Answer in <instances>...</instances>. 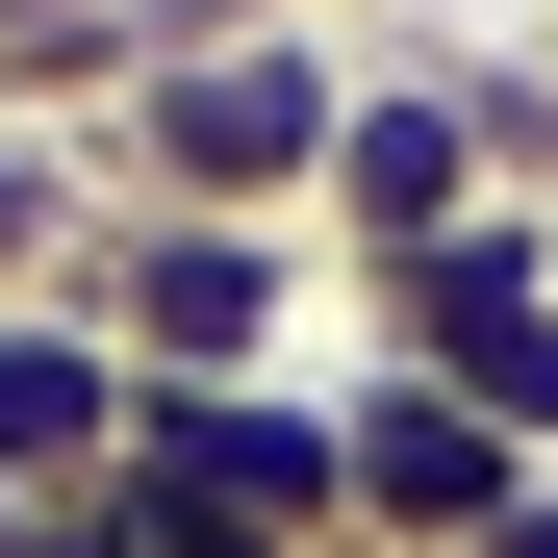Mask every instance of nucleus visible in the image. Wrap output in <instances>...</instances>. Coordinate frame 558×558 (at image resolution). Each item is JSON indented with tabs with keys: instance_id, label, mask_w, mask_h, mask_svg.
<instances>
[{
	"instance_id": "obj_1",
	"label": "nucleus",
	"mask_w": 558,
	"mask_h": 558,
	"mask_svg": "<svg viewBox=\"0 0 558 558\" xmlns=\"http://www.w3.org/2000/svg\"><path fill=\"white\" fill-rule=\"evenodd\" d=\"M330 128H355V26H279V0H229V26H178L128 102H102V229H128V204L305 229V204H330Z\"/></svg>"
},
{
	"instance_id": "obj_2",
	"label": "nucleus",
	"mask_w": 558,
	"mask_h": 558,
	"mask_svg": "<svg viewBox=\"0 0 558 558\" xmlns=\"http://www.w3.org/2000/svg\"><path fill=\"white\" fill-rule=\"evenodd\" d=\"M305 229H204V204H128L102 254H76V305H102V355L178 407V381H279V355H305Z\"/></svg>"
},
{
	"instance_id": "obj_3",
	"label": "nucleus",
	"mask_w": 558,
	"mask_h": 558,
	"mask_svg": "<svg viewBox=\"0 0 558 558\" xmlns=\"http://www.w3.org/2000/svg\"><path fill=\"white\" fill-rule=\"evenodd\" d=\"M355 355H407V381H457L508 457H558V204H483L457 254L355 279Z\"/></svg>"
},
{
	"instance_id": "obj_4",
	"label": "nucleus",
	"mask_w": 558,
	"mask_h": 558,
	"mask_svg": "<svg viewBox=\"0 0 558 558\" xmlns=\"http://www.w3.org/2000/svg\"><path fill=\"white\" fill-rule=\"evenodd\" d=\"M483 204H508V178H483V128H457V76L381 26V51H355V128H330V204H305V254H330V279H407V254H457Z\"/></svg>"
},
{
	"instance_id": "obj_5",
	"label": "nucleus",
	"mask_w": 558,
	"mask_h": 558,
	"mask_svg": "<svg viewBox=\"0 0 558 558\" xmlns=\"http://www.w3.org/2000/svg\"><path fill=\"white\" fill-rule=\"evenodd\" d=\"M330 432H355V533H381V558H508L533 457L457 407V381H407V355H330Z\"/></svg>"
},
{
	"instance_id": "obj_6",
	"label": "nucleus",
	"mask_w": 558,
	"mask_h": 558,
	"mask_svg": "<svg viewBox=\"0 0 558 558\" xmlns=\"http://www.w3.org/2000/svg\"><path fill=\"white\" fill-rule=\"evenodd\" d=\"M128 432H153V381L102 355V305H76V279H51V305H0V483L76 508V483H128Z\"/></svg>"
},
{
	"instance_id": "obj_7",
	"label": "nucleus",
	"mask_w": 558,
	"mask_h": 558,
	"mask_svg": "<svg viewBox=\"0 0 558 558\" xmlns=\"http://www.w3.org/2000/svg\"><path fill=\"white\" fill-rule=\"evenodd\" d=\"M128 76H153V0H0V128H76L102 153Z\"/></svg>"
},
{
	"instance_id": "obj_8",
	"label": "nucleus",
	"mask_w": 558,
	"mask_h": 558,
	"mask_svg": "<svg viewBox=\"0 0 558 558\" xmlns=\"http://www.w3.org/2000/svg\"><path fill=\"white\" fill-rule=\"evenodd\" d=\"M407 51L457 76V128H483L508 204H558V51H533V26H407Z\"/></svg>"
},
{
	"instance_id": "obj_9",
	"label": "nucleus",
	"mask_w": 558,
	"mask_h": 558,
	"mask_svg": "<svg viewBox=\"0 0 558 558\" xmlns=\"http://www.w3.org/2000/svg\"><path fill=\"white\" fill-rule=\"evenodd\" d=\"M76 254H102V153L76 128H0V305H51Z\"/></svg>"
},
{
	"instance_id": "obj_10",
	"label": "nucleus",
	"mask_w": 558,
	"mask_h": 558,
	"mask_svg": "<svg viewBox=\"0 0 558 558\" xmlns=\"http://www.w3.org/2000/svg\"><path fill=\"white\" fill-rule=\"evenodd\" d=\"M508 558H558V457H533V508H508Z\"/></svg>"
},
{
	"instance_id": "obj_11",
	"label": "nucleus",
	"mask_w": 558,
	"mask_h": 558,
	"mask_svg": "<svg viewBox=\"0 0 558 558\" xmlns=\"http://www.w3.org/2000/svg\"><path fill=\"white\" fill-rule=\"evenodd\" d=\"M279 26H330V0H279Z\"/></svg>"
},
{
	"instance_id": "obj_12",
	"label": "nucleus",
	"mask_w": 558,
	"mask_h": 558,
	"mask_svg": "<svg viewBox=\"0 0 558 558\" xmlns=\"http://www.w3.org/2000/svg\"><path fill=\"white\" fill-rule=\"evenodd\" d=\"M533 51H558V0H533Z\"/></svg>"
}]
</instances>
